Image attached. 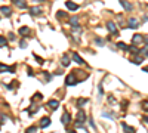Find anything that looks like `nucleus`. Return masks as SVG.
<instances>
[{
	"label": "nucleus",
	"mask_w": 148,
	"mask_h": 133,
	"mask_svg": "<svg viewBox=\"0 0 148 133\" xmlns=\"http://www.w3.org/2000/svg\"><path fill=\"white\" fill-rule=\"evenodd\" d=\"M84 121H86V114H84L83 109H79V112H77V124H83Z\"/></svg>",
	"instance_id": "1"
},
{
	"label": "nucleus",
	"mask_w": 148,
	"mask_h": 133,
	"mask_svg": "<svg viewBox=\"0 0 148 133\" xmlns=\"http://www.w3.org/2000/svg\"><path fill=\"white\" fill-rule=\"evenodd\" d=\"M65 84H67V86H74V84H77L76 77H74V74H68V75H67V79H65Z\"/></svg>",
	"instance_id": "2"
},
{
	"label": "nucleus",
	"mask_w": 148,
	"mask_h": 133,
	"mask_svg": "<svg viewBox=\"0 0 148 133\" xmlns=\"http://www.w3.org/2000/svg\"><path fill=\"white\" fill-rule=\"evenodd\" d=\"M40 13H42V8H39V6L30 8V15H33V16H37V15H40Z\"/></svg>",
	"instance_id": "3"
},
{
	"label": "nucleus",
	"mask_w": 148,
	"mask_h": 133,
	"mask_svg": "<svg viewBox=\"0 0 148 133\" xmlns=\"http://www.w3.org/2000/svg\"><path fill=\"white\" fill-rule=\"evenodd\" d=\"M129 27L130 28H138L139 27V21L136 19V18H130V19H129Z\"/></svg>",
	"instance_id": "4"
},
{
	"label": "nucleus",
	"mask_w": 148,
	"mask_h": 133,
	"mask_svg": "<svg viewBox=\"0 0 148 133\" xmlns=\"http://www.w3.org/2000/svg\"><path fill=\"white\" fill-rule=\"evenodd\" d=\"M73 61H74V62H77L79 65H83V64H84V61L82 59V56L77 55V53H73Z\"/></svg>",
	"instance_id": "5"
},
{
	"label": "nucleus",
	"mask_w": 148,
	"mask_h": 133,
	"mask_svg": "<svg viewBox=\"0 0 148 133\" xmlns=\"http://www.w3.org/2000/svg\"><path fill=\"white\" fill-rule=\"evenodd\" d=\"M107 28H108V31H110V33H113V34H116V33H117V27H116V24H114V22H108V24H107Z\"/></svg>",
	"instance_id": "6"
},
{
	"label": "nucleus",
	"mask_w": 148,
	"mask_h": 133,
	"mask_svg": "<svg viewBox=\"0 0 148 133\" xmlns=\"http://www.w3.org/2000/svg\"><path fill=\"white\" fill-rule=\"evenodd\" d=\"M61 121H62V124H65V126H67V124H70V121H71V120H70V114H68V112H64V114H62Z\"/></svg>",
	"instance_id": "7"
},
{
	"label": "nucleus",
	"mask_w": 148,
	"mask_h": 133,
	"mask_svg": "<svg viewBox=\"0 0 148 133\" xmlns=\"http://www.w3.org/2000/svg\"><path fill=\"white\" fill-rule=\"evenodd\" d=\"M65 6H67V9H70V10H77V9H79V6H77L76 3H73V2H65Z\"/></svg>",
	"instance_id": "8"
},
{
	"label": "nucleus",
	"mask_w": 148,
	"mask_h": 133,
	"mask_svg": "<svg viewBox=\"0 0 148 133\" xmlns=\"http://www.w3.org/2000/svg\"><path fill=\"white\" fill-rule=\"evenodd\" d=\"M50 124V120L47 118V117H45V118H42V121H40V127L42 129H45V127H47Z\"/></svg>",
	"instance_id": "9"
},
{
	"label": "nucleus",
	"mask_w": 148,
	"mask_h": 133,
	"mask_svg": "<svg viewBox=\"0 0 148 133\" xmlns=\"http://www.w3.org/2000/svg\"><path fill=\"white\" fill-rule=\"evenodd\" d=\"M132 42L138 44V43L144 42V37H142V35H139V34H136V35H133V37H132Z\"/></svg>",
	"instance_id": "10"
},
{
	"label": "nucleus",
	"mask_w": 148,
	"mask_h": 133,
	"mask_svg": "<svg viewBox=\"0 0 148 133\" xmlns=\"http://www.w3.org/2000/svg\"><path fill=\"white\" fill-rule=\"evenodd\" d=\"M58 105H59V102H58L56 99H50V101H49V106H50L52 109H56Z\"/></svg>",
	"instance_id": "11"
},
{
	"label": "nucleus",
	"mask_w": 148,
	"mask_h": 133,
	"mask_svg": "<svg viewBox=\"0 0 148 133\" xmlns=\"http://www.w3.org/2000/svg\"><path fill=\"white\" fill-rule=\"evenodd\" d=\"M121 127H123V130H124L126 133H135V129H133V127H129V126H126L124 123L121 124Z\"/></svg>",
	"instance_id": "12"
},
{
	"label": "nucleus",
	"mask_w": 148,
	"mask_h": 133,
	"mask_svg": "<svg viewBox=\"0 0 148 133\" xmlns=\"http://www.w3.org/2000/svg\"><path fill=\"white\" fill-rule=\"evenodd\" d=\"M0 10H2L6 16H10V8L9 6H2V8H0Z\"/></svg>",
	"instance_id": "13"
},
{
	"label": "nucleus",
	"mask_w": 148,
	"mask_h": 133,
	"mask_svg": "<svg viewBox=\"0 0 148 133\" xmlns=\"http://www.w3.org/2000/svg\"><path fill=\"white\" fill-rule=\"evenodd\" d=\"M28 33H30V28H28V27H21V28H19V34H21V35H25V34H28Z\"/></svg>",
	"instance_id": "14"
},
{
	"label": "nucleus",
	"mask_w": 148,
	"mask_h": 133,
	"mask_svg": "<svg viewBox=\"0 0 148 133\" xmlns=\"http://www.w3.org/2000/svg\"><path fill=\"white\" fill-rule=\"evenodd\" d=\"M62 65H64V67H68V65H70V58H68L67 55L62 56Z\"/></svg>",
	"instance_id": "15"
},
{
	"label": "nucleus",
	"mask_w": 148,
	"mask_h": 133,
	"mask_svg": "<svg viewBox=\"0 0 148 133\" xmlns=\"http://www.w3.org/2000/svg\"><path fill=\"white\" fill-rule=\"evenodd\" d=\"M120 5H121L126 10H130V9H132V5H130V3H127V2H120Z\"/></svg>",
	"instance_id": "16"
},
{
	"label": "nucleus",
	"mask_w": 148,
	"mask_h": 133,
	"mask_svg": "<svg viewBox=\"0 0 148 133\" xmlns=\"http://www.w3.org/2000/svg\"><path fill=\"white\" fill-rule=\"evenodd\" d=\"M117 47H120V49H123V50H127L129 47H127V44L126 43H123V42H119L117 43Z\"/></svg>",
	"instance_id": "17"
},
{
	"label": "nucleus",
	"mask_w": 148,
	"mask_h": 133,
	"mask_svg": "<svg viewBox=\"0 0 148 133\" xmlns=\"http://www.w3.org/2000/svg\"><path fill=\"white\" fill-rule=\"evenodd\" d=\"M15 5H16L18 8H21V9H25V8H27V3H25V2H15Z\"/></svg>",
	"instance_id": "18"
},
{
	"label": "nucleus",
	"mask_w": 148,
	"mask_h": 133,
	"mask_svg": "<svg viewBox=\"0 0 148 133\" xmlns=\"http://www.w3.org/2000/svg\"><path fill=\"white\" fill-rule=\"evenodd\" d=\"M86 102H87V99H79V101H77V106L80 108V106H83Z\"/></svg>",
	"instance_id": "19"
},
{
	"label": "nucleus",
	"mask_w": 148,
	"mask_h": 133,
	"mask_svg": "<svg viewBox=\"0 0 148 133\" xmlns=\"http://www.w3.org/2000/svg\"><path fill=\"white\" fill-rule=\"evenodd\" d=\"M36 130H37V127L36 126H31V127L27 129V133H36Z\"/></svg>",
	"instance_id": "20"
},
{
	"label": "nucleus",
	"mask_w": 148,
	"mask_h": 133,
	"mask_svg": "<svg viewBox=\"0 0 148 133\" xmlns=\"http://www.w3.org/2000/svg\"><path fill=\"white\" fill-rule=\"evenodd\" d=\"M104 117H110V118H114V114L113 112H102Z\"/></svg>",
	"instance_id": "21"
},
{
	"label": "nucleus",
	"mask_w": 148,
	"mask_h": 133,
	"mask_svg": "<svg viewBox=\"0 0 148 133\" xmlns=\"http://www.w3.org/2000/svg\"><path fill=\"white\" fill-rule=\"evenodd\" d=\"M5 44H6V37L0 35V46H5Z\"/></svg>",
	"instance_id": "22"
},
{
	"label": "nucleus",
	"mask_w": 148,
	"mask_h": 133,
	"mask_svg": "<svg viewBox=\"0 0 148 133\" xmlns=\"http://www.w3.org/2000/svg\"><path fill=\"white\" fill-rule=\"evenodd\" d=\"M132 62H133V64H138V65H139V64L142 62V58H141V56H138V58H135V59H133Z\"/></svg>",
	"instance_id": "23"
},
{
	"label": "nucleus",
	"mask_w": 148,
	"mask_h": 133,
	"mask_svg": "<svg viewBox=\"0 0 148 133\" xmlns=\"http://www.w3.org/2000/svg\"><path fill=\"white\" fill-rule=\"evenodd\" d=\"M70 22H71V25H74V27H76V24H77V18H76V16H73Z\"/></svg>",
	"instance_id": "24"
},
{
	"label": "nucleus",
	"mask_w": 148,
	"mask_h": 133,
	"mask_svg": "<svg viewBox=\"0 0 148 133\" xmlns=\"http://www.w3.org/2000/svg\"><path fill=\"white\" fill-rule=\"evenodd\" d=\"M34 58L37 59V62H39V64H43V62H45V61H43L42 58H39V56H37V55H34Z\"/></svg>",
	"instance_id": "25"
},
{
	"label": "nucleus",
	"mask_w": 148,
	"mask_h": 133,
	"mask_svg": "<svg viewBox=\"0 0 148 133\" xmlns=\"http://www.w3.org/2000/svg\"><path fill=\"white\" fill-rule=\"evenodd\" d=\"M95 42H96V44H101V46L104 44V40L102 39H95Z\"/></svg>",
	"instance_id": "26"
},
{
	"label": "nucleus",
	"mask_w": 148,
	"mask_h": 133,
	"mask_svg": "<svg viewBox=\"0 0 148 133\" xmlns=\"http://www.w3.org/2000/svg\"><path fill=\"white\" fill-rule=\"evenodd\" d=\"M8 70V67L6 65H3V64H0V71H6Z\"/></svg>",
	"instance_id": "27"
},
{
	"label": "nucleus",
	"mask_w": 148,
	"mask_h": 133,
	"mask_svg": "<svg viewBox=\"0 0 148 133\" xmlns=\"http://www.w3.org/2000/svg\"><path fill=\"white\" fill-rule=\"evenodd\" d=\"M19 46H21V47L24 49V47L27 46V43H25V40H21V43H19Z\"/></svg>",
	"instance_id": "28"
},
{
	"label": "nucleus",
	"mask_w": 148,
	"mask_h": 133,
	"mask_svg": "<svg viewBox=\"0 0 148 133\" xmlns=\"http://www.w3.org/2000/svg\"><path fill=\"white\" fill-rule=\"evenodd\" d=\"M64 15H65V13H64V12H61V10H59V12H58V18H62V16H64Z\"/></svg>",
	"instance_id": "29"
},
{
	"label": "nucleus",
	"mask_w": 148,
	"mask_h": 133,
	"mask_svg": "<svg viewBox=\"0 0 148 133\" xmlns=\"http://www.w3.org/2000/svg\"><path fill=\"white\" fill-rule=\"evenodd\" d=\"M27 74H28V75H34V72H33V70H31V68H28V72H27Z\"/></svg>",
	"instance_id": "30"
},
{
	"label": "nucleus",
	"mask_w": 148,
	"mask_h": 133,
	"mask_svg": "<svg viewBox=\"0 0 148 133\" xmlns=\"http://www.w3.org/2000/svg\"><path fill=\"white\" fill-rule=\"evenodd\" d=\"M9 40H15V35H13V34H12V33H10V34H9Z\"/></svg>",
	"instance_id": "31"
},
{
	"label": "nucleus",
	"mask_w": 148,
	"mask_h": 133,
	"mask_svg": "<svg viewBox=\"0 0 148 133\" xmlns=\"http://www.w3.org/2000/svg\"><path fill=\"white\" fill-rule=\"evenodd\" d=\"M144 121H145V123H148V117H144Z\"/></svg>",
	"instance_id": "32"
},
{
	"label": "nucleus",
	"mask_w": 148,
	"mask_h": 133,
	"mask_svg": "<svg viewBox=\"0 0 148 133\" xmlns=\"http://www.w3.org/2000/svg\"><path fill=\"white\" fill-rule=\"evenodd\" d=\"M144 42L147 43V46H148V39H144Z\"/></svg>",
	"instance_id": "33"
},
{
	"label": "nucleus",
	"mask_w": 148,
	"mask_h": 133,
	"mask_svg": "<svg viewBox=\"0 0 148 133\" xmlns=\"http://www.w3.org/2000/svg\"><path fill=\"white\" fill-rule=\"evenodd\" d=\"M70 133H76V132H74V130H70Z\"/></svg>",
	"instance_id": "34"
},
{
	"label": "nucleus",
	"mask_w": 148,
	"mask_h": 133,
	"mask_svg": "<svg viewBox=\"0 0 148 133\" xmlns=\"http://www.w3.org/2000/svg\"><path fill=\"white\" fill-rule=\"evenodd\" d=\"M145 71H148V70H145Z\"/></svg>",
	"instance_id": "35"
}]
</instances>
